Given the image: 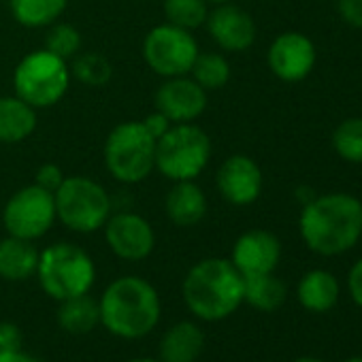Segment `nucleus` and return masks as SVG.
I'll return each mask as SVG.
<instances>
[{"label": "nucleus", "instance_id": "1", "mask_svg": "<svg viewBox=\"0 0 362 362\" xmlns=\"http://www.w3.org/2000/svg\"><path fill=\"white\" fill-rule=\"evenodd\" d=\"M298 233L317 256H341L362 237V201L347 192L315 194L300 209Z\"/></svg>", "mask_w": 362, "mask_h": 362}, {"label": "nucleus", "instance_id": "2", "mask_svg": "<svg viewBox=\"0 0 362 362\" xmlns=\"http://www.w3.org/2000/svg\"><path fill=\"white\" fill-rule=\"evenodd\" d=\"M100 324L119 339H143L160 322L162 303L158 290L143 277L113 279L98 298Z\"/></svg>", "mask_w": 362, "mask_h": 362}, {"label": "nucleus", "instance_id": "3", "mask_svg": "<svg viewBox=\"0 0 362 362\" xmlns=\"http://www.w3.org/2000/svg\"><path fill=\"white\" fill-rule=\"evenodd\" d=\"M181 296L190 313L199 320H226L243 303V275L230 258H205L184 277Z\"/></svg>", "mask_w": 362, "mask_h": 362}, {"label": "nucleus", "instance_id": "4", "mask_svg": "<svg viewBox=\"0 0 362 362\" xmlns=\"http://www.w3.org/2000/svg\"><path fill=\"white\" fill-rule=\"evenodd\" d=\"M37 279L43 292L62 303L66 298L88 294L96 281V267L92 256L69 241L47 245L39 254Z\"/></svg>", "mask_w": 362, "mask_h": 362}, {"label": "nucleus", "instance_id": "5", "mask_svg": "<svg viewBox=\"0 0 362 362\" xmlns=\"http://www.w3.org/2000/svg\"><path fill=\"white\" fill-rule=\"evenodd\" d=\"M103 156L115 181L134 186L156 170V139L143 122H122L109 132Z\"/></svg>", "mask_w": 362, "mask_h": 362}, {"label": "nucleus", "instance_id": "6", "mask_svg": "<svg viewBox=\"0 0 362 362\" xmlns=\"http://www.w3.org/2000/svg\"><path fill=\"white\" fill-rule=\"evenodd\" d=\"M211 160V139L194 122L173 124L156 141V170L170 181L197 179Z\"/></svg>", "mask_w": 362, "mask_h": 362}, {"label": "nucleus", "instance_id": "7", "mask_svg": "<svg viewBox=\"0 0 362 362\" xmlns=\"http://www.w3.org/2000/svg\"><path fill=\"white\" fill-rule=\"evenodd\" d=\"M54 201L58 222L79 235L100 230L113 209L109 192L98 181L83 175L64 177L62 186L54 192Z\"/></svg>", "mask_w": 362, "mask_h": 362}, {"label": "nucleus", "instance_id": "8", "mask_svg": "<svg viewBox=\"0 0 362 362\" xmlns=\"http://www.w3.org/2000/svg\"><path fill=\"white\" fill-rule=\"evenodd\" d=\"M69 62L45 47L26 54L13 71L16 96L26 100L37 111L58 105L69 92Z\"/></svg>", "mask_w": 362, "mask_h": 362}, {"label": "nucleus", "instance_id": "9", "mask_svg": "<svg viewBox=\"0 0 362 362\" xmlns=\"http://www.w3.org/2000/svg\"><path fill=\"white\" fill-rule=\"evenodd\" d=\"M199 52V43L190 30L166 22L153 26L143 39V60L162 79L190 75Z\"/></svg>", "mask_w": 362, "mask_h": 362}, {"label": "nucleus", "instance_id": "10", "mask_svg": "<svg viewBox=\"0 0 362 362\" xmlns=\"http://www.w3.org/2000/svg\"><path fill=\"white\" fill-rule=\"evenodd\" d=\"M0 220L5 224L7 235L37 241L45 237L58 220L54 194L37 184L24 186L5 203Z\"/></svg>", "mask_w": 362, "mask_h": 362}, {"label": "nucleus", "instance_id": "11", "mask_svg": "<svg viewBox=\"0 0 362 362\" xmlns=\"http://www.w3.org/2000/svg\"><path fill=\"white\" fill-rule=\"evenodd\" d=\"M209 105V92L203 90L190 75L168 77L153 94V109L170 124L197 122Z\"/></svg>", "mask_w": 362, "mask_h": 362}, {"label": "nucleus", "instance_id": "12", "mask_svg": "<svg viewBox=\"0 0 362 362\" xmlns=\"http://www.w3.org/2000/svg\"><path fill=\"white\" fill-rule=\"evenodd\" d=\"M267 62L277 79L286 83H298L307 79L315 69L317 49L307 35L288 30L273 39L267 54Z\"/></svg>", "mask_w": 362, "mask_h": 362}, {"label": "nucleus", "instance_id": "13", "mask_svg": "<svg viewBox=\"0 0 362 362\" xmlns=\"http://www.w3.org/2000/svg\"><path fill=\"white\" fill-rule=\"evenodd\" d=\"M105 228V241L109 250L128 262H141L151 256L156 247V233L153 226L134 211L111 214Z\"/></svg>", "mask_w": 362, "mask_h": 362}, {"label": "nucleus", "instance_id": "14", "mask_svg": "<svg viewBox=\"0 0 362 362\" xmlns=\"http://www.w3.org/2000/svg\"><path fill=\"white\" fill-rule=\"evenodd\" d=\"M262 168L245 153L228 156L216 173V188L220 197L235 207H247L256 203L262 194Z\"/></svg>", "mask_w": 362, "mask_h": 362}, {"label": "nucleus", "instance_id": "15", "mask_svg": "<svg viewBox=\"0 0 362 362\" xmlns=\"http://www.w3.org/2000/svg\"><path fill=\"white\" fill-rule=\"evenodd\" d=\"M205 26L214 43L222 52H230V54L250 49L258 35L254 18L245 9L233 3L216 5V9L209 11L207 16Z\"/></svg>", "mask_w": 362, "mask_h": 362}, {"label": "nucleus", "instance_id": "16", "mask_svg": "<svg viewBox=\"0 0 362 362\" xmlns=\"http://www.w3.org/2000/svg\"><path fill=\"white\" fill-rule=\"evenodd\" d=\"M281 260V243L279 239L262 228H254L243 233L230 254V262L237 267V271L247 277V275H262V273H273Z\"/></svg>", "mask_w": 362, "mask_h": 362}, {"label": "nucleus", "instance_id": "17", "mask_svg": "<svg viewBox=\"0 0 362 362\" xmlns=\"http://www.w3.org/2000/svg\"><path fill=\"white\" fill-rule=\"evenodd\" d=\"M209 203L197 179L173 181V188L164 197V214L177 228H192L207 216Z\"/></svg>", "mask_w": 362, "mask_h": 362}, {"label": "nucleus", "instance_id": "18", "mask_svg": "<svg viewBox=\"0 0 362 362\" xmlns=\"http://www.w3.org/2000/svg\"><path fill=\"white\" fill-rule=\"evenodd\" d=\"M205 347V334L199 324L184 320L173 324L160 341L162 362H197Z\"/></svg>", "mask_w": 362, "mask_h": 362}, {"label": "nucleus", "instance_id": "19", "mask_svg": "<svg viewBox=\"0 0 362 362\" xmlns=\"http://www.w3.org/2000/svg\"><path fill=\"white\" fill-rule=\"evenodd\" d=\"M39 250L35 241L18 239L7 235L0 239V279L7 281H26L37 273Z\"/></svg>", "mask_w": 362, "mask_h": 362}, {"label": "nucleus", "instance_id": "20", "mask_svg": "<svg viewBox=\"0 0 362 362\" xmlns=\"http://www.w3.org/2000/svg\"><path fill=\"white\" fill-rule=\"evenodd\" d=\"M37 109L20 96H0V143L26 141L37 130Z\"/></svg>", "mask_w": 362, "mask_h": 362}, {"label": "nucleus", "instance_id": "21", "mask_svg": "<svg viewBox=\"0 0 362 362\" xmlns=\"http://www.w3.org/2000/svg\"><path fill=\"white\" fill-rule=\"evenodd\" d=\"M298 303L313 313L330 311L339 300V281L330 271L313 269L305 273L296 288Z\"/></svg>", "mask_w": 362, "mask_h": 362}, {"label": "nucleus", "instance_id": "22", "mask_svg": "<svg viewBox=\"0 0 362 362\" xmlns=\"http://www.w3.org/2000/svg\"><path fill=\"white\" fill-rule=\"evenodd\" d=\"M58 324L69 334H88L100 324L98 300L92 298L90 292L62 300L58 309Z\"/></svg>", "mask_w": 362, "mask_h": 362}, {"label": "nucleus", "instance_id": "23", "mask_svg": "<svg viewBox=\"0 0 362 362\" xmlns=\"http://www.w3.org/2000/svg\"><path fill=\"white\" fill-rule=\"evenodd\" d=\"M69 7V0H9L13 20L30 30L49 28Z\"/></svg>", "mask_w": 362, "mask_h": 362}, {"label": "nucleus", "instance_id": "24", "mask_svg": "<svg viewBox=\"0 0 362 362\" xmlns=\"http://www.w3.org/2000/svg\"><path fill=\"white\" fill-rule=\"evenodd\" d=\"M288 288L273 273L243 277V303L258 311H275L286 303Z\"/></svg>", "mask_w": 362, "mask_h": 362}, {"label": "nucleus", "instance_id": "25", "mask_svg": "<svg viewBox=\"0 0 362 362\" xmlns=\"http://www.w3.org/2000/svg\"><path fill=\"white\" fill-rule=\"evenodd\" d=\"M230 62L218 52H199L190 77L207 92L222 90L230 81Z\"/></svg>", "mask_w": 362, "mask_h": 362}, {"label": "nucleus", "instance_id": "26", "mask_svg": "<svg viewBox=\"0 0 362 362\" xmlns=\"http://www.w3.org/2000/svg\"><path fill=\"white\" fill-rule=\"evenodd\" d=\"M162 11L166 24L192 33L205 26L209 16V3L207 0H164Z\"/></svg>", "mask_w": 362, "mask_h": 362}, {"label": "nucleus", "instance_id": "27", "mask_svg": "<svg viewBox=\"0 0 362 362\" xmlns=\"http://www.w3.org/2000/svg\"><path fill=\"white\" fill-rule=\"evenodd\" d=\"M69 66H71V77H75L88 88H103L105 83H109L113 75L111 62L98 52H79L69 62Z\"/></svg>", "mask_w": 362, "mask_h": 362}, {"label": "nucleus", "instance_id": "28", "mask_svg": "<svg viewBox=\"0 0 362 362\" xmlns=\"http://www.w3.org/2000/svg\"><path fill=\"white\" fill-rule=\"evenodd\" d=\"M332 149L341 160L362 164V117H347L334 128Z\"/></svg>", "mask_w": 362, "mask_h": 362}, {"label": "nucleus", "instance_id": "29", "mask_svg": "<svg viewBox=\"0 0 362 362\" xmlns=\"http://www.w3.org/2000/svg\"><path fill=\"white\" fill-rule=\"evenodd\" d=\"M81 33L64 22H56L49 26L47 35H45V49H49L52 54L60 56L62 60L71 62L79 52H81Z\"/></svg>", "mask_w": 362, "mask_h": 362}, {"label": "nucleus", "instance_id": "30", "mask_svg": "<svg viewBox=\"0 0 362 362\" xmlns=\"http://www.w3.org/2000/svg\"><path fill=\"white\" fill-rule=\"evenodd\" d=\"M62 181H64V173L58 164L54 162H47V164H41L37 168V175H35V184L41 186L43 190L47 192H56L60 186H62Z\"/></svg>", "mask_w": 362, "mask_h": 362}, {"label": "nucleus", "instance_id": "31", "mask_svg": "<svg viewBox=\"0 0 362 362\" xmlns=\"http://www.w3.org/2000/svg\"><path fill=\"white\" fill-rule=\"evenodd\" d=\"M337 11L343 24L362 30V0H337Z\"/></svg>", "mask_w": 362, "mask_h": 362}, {"label": "nucleus", "instance_id": "32", "mask_svg": "<svg viewBox=\"0 0 362 362\" xmlns=\"http://www.w3.org/2000/svg\"><path fill=\"white\" fill-rule=\"evenodd\" d=\"M22 347V330L11 322H0V349Z\"/></svg>", "mask_w": 362, "mask_h": 362}, {"label": "nucleus", "instance_id": "33", "mask_svg": "<svg viewBox=\"0 0 362 362\" xmlns=\"http://www.w3.org/2000/svg\"><path fill=\"white\" fill-rule=\"evenodd\" d=\"M347 290L351 294V300L362 309V258L349 269L347 275Z\"/></svg>", "mask_w": 362, "mask_h": 362}, {"label": "nucleus", "instance_id": "34", "mask_svg": "<svg viewBox=\"0 0 362 362\" xmlns=\"http://www.w3.org/2000/svg\"><path fill=\"white\" fill-rule=\"evenodd\" d=\"M141 122H143V126L149 130V134H151L156 141H158V139H160V136L170 128V126H173V124H170L162 113H158L156 109H153V113H149V115H147L145 119H141Z\"/></svg>", "mask_w": 362, "mask_h": 362}, {"label": "nucleus", "instance_id": "35", "mask_svg": "<svg viewBox=\"0 0 362 362\" xmlns=\"http://www.w3.org/2000/svg\"><path fill=\"white\" fill-rule=\"evenodd\" d=\"M0 362H41V360L18 347V349H0Z\"/></svg>", "mask_w": 362, "mask_h": 362}, {"label": "nucleus", "instance_id": "36", "mask_svg": "<svg viewBox=\"0 0 362 362\" xmlns=\"http://www.w3.org/2000/svg\"><path fill=\"white\" fill-rule=\"evenodd\" d=\"M313 197H315V192H313L311 188H307V186H303V188H298V190H296V199H298L303 205H307Z\"/></svg>", "mask_w": 362, "mask_h": 362}, {"label": "nucleus", "instance_id": "37", "mask_svg": "<svg viewBox=\"0 0 362 362\" xmlns=\"http://www.w3.org/2000/svg\"><path fill=\"white\" fill-rule=\"evenodd\" d=\"M294 362H324V360H320V358H311V356H305V358H298V360H294Z\"/></svg>", "mask_w": 362, "mask_h": 362}, {"label": "nucleus", "instance_id": "38", "mask_svg": "<svg viewBox=\"0 0 362 362\" xmlns=\"http://www.w3.org/2000/svg\"><path fill=\"white\" fill-rule=\"evenodd\" d=\"M128 362H162V360H156V358H134V360H128Z\"/></svg>", "mask_w": 362, "mask_h": 362}, {"label": "nucleus", "instance_id": "39", "mask_svg": "<svg viewBox=\"0 0 362 362\" xmlns=\"http://www.w3.org/2000/svg\"><path fill=\"white\" fill-rule=\"evenodd\" d=\"M209 5H224V3H233V0H207Z\"/></svg>", "mask_w": 362, "mask_h": 362}, {"label": "nucleus", "instance_id": "40", "mask_svg": "<svg viewBox=\"0 0 362 362\" xmlns=\"http://www.w3.org/2000/svg\"><path fill=\"white\" fill-rule=\"evenodd\" d=\"M345 362H362V356H354V358H347Z\"/></svg>", "mask_w": 362, "mask_h": 362}]
</instances>
